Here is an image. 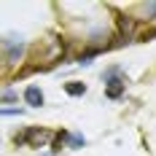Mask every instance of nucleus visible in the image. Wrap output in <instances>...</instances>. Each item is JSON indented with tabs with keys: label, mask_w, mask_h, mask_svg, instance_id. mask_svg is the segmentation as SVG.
I'll return each instance as SVG.
<instances>
[{
	"label": "nucleus",
	"mask_w": 156,
	"mask_h": 156,
	"mask_svg": "<svg viewBox=\"0 0 156 156\" xmlns=\"http://www.w3.org/2000/svg\"><path fill=\"white\" fill-rule=\"evenodd\" d=\"M65 92L70 94V97H81V94L86 92V83H81V81H70V83H65Z\"/></svg>",
	"instance_id": "obj_5"
},
{
	"label": "nucleus",
	"mask_w": 156,
	"mask_h": 156,
	"mask_svg": "<svg viewBox=\"0 0 156 156\" xmlns=\"http://www.w3.org/2000/svg\"><path fill=\"white\" fill-rule=\"evenodd\" d=\"M105 83H108V89H105V94H108L110 100H119L121 94H124V81H121V70L119 67H113V70H108V76H105Z\"/></svg>",
	"instance_id": "obj_2"
},
{
	"label": "nucleus",
	"mask_w": 156,
	"mask_h": 156,
	"mask_svg": "<svg viewBox=\"0 0 156 156\" xmlns=\"http://www.w3.org/2000/svg\"><path fill=\"white\" fill-rule=\"evenodd\" d=\"M119 27H121V35H132V30H135V19L119 16Z\"/></svg>",
	"instance_id": "obj_6"
},
{
	"label": "nucleus",
	"mask_w": 156,
	"mask_h": 156,
	"mask_svg": "<svg viewBox=\"0 0 156 156\" xmlns=\"http://www.w3.org/2000/svg\"><path fill=\"white\" fill-rule=\"evenodd\" d=\"M67 137H70L67 132H59V135L54 137V145H51V151H62V148H65V143H67Z\"/></svg>",
	"instance_id": "obj_7"
},
{
	"label": "nucleus",
	"mask_w": 156,
	"mask_h": 156,
	"mask_svg": "<svg viewBox=\"0 0 156 156\" xmlns=\"http://www.w3.org/2000/svg\"><path fill=\"white\" fill-rule=\"evenodd\" d=\"M14 140L19 143V145H22V143H30V145H41L43 140H48V132H46V129H41V126H30L27 132H19Z\"/></svg>",
	"instance_id": "obj_3"
},
{
	"label": "nucleus",
	"mask_w": 156,
	"mask_h": 156,
	"mask_svg": "<svg viewBox=\"0 0 156 156\" xmlns=\"http://www.w3.org/2000/svg\"><path fill=\"white\" fill-rule=\"evenodd\" d=\"M83 137H81V135H73V137H70V145H73V148H81V145H83Z\"/></svg>",
	"instance_id": "obj_8"
},
{
	"label": "nucleus",
	"mask_w": 156,
	"mask_h": 156,
	"mask_svg": "<svg viewBox=\"0 0 156 156\" xmlns=\"http://www.w3.org/2000/svg\"><path fill=\"white\" fill-rule=\"evenodd\" d=\"M24 100H27V105H32V108H41L43 105V92L38 86H27L24 89Z\"/></svg>",
	"instance_id": "obj_4"
},
{
	"label": "nucleus",
	"mask_w": 156,
	"mask_h": 156,
	"mask_svg": "<svg viewBox=\"0 0 156 156\" xmlns=\"http://www.w3.org/2000/svg\"><path fill=\"white\" fill-rule=\"evenodd\" d=\"M3 100H5V102H14V100H16V92L5 89V92H3Z\"/></svg>",
	"instance_id": "obj_9"
},
{
	"label": "nucleus",
	"mask_w": 156,
	"mask_h": 156,
	"mask_svg": "<svg viewBox=\"0 0 156 156\" xmlns=\"http://www.w3.org/2000/svg\"><path fill=\"white\" fill-rule=\"evenodd\" d=\"M22 51H24V41H22V35H5V41H3V54H5V62H8V65L19 62Z\"/></svg>",
	"instance_id": "obj_1"
},
{
	"label": "nucleus",
	"mask_w": 156,
	"mask_h": 156,
	"mask_svg": "<svg viewBox=\"0 0 156 156\" xmlns=\"http://www.w3.org/2000/svg\"><path fill=\"white\" fill-rule=\"evenodd\" d=\"M143 8H145V14H148V16H156V3H145Z\"/></svg>",
	"instance_id": "obj_10"
}]
</instances>
